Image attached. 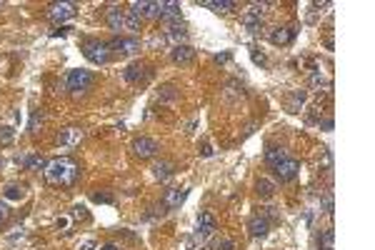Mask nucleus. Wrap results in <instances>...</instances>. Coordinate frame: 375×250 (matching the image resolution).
Listing matches in <instances>:
<instances>
[{
	"label": "nucleus",
	"instance_id": "1",
	"mask_svg": "<svg viewBox=\"0 0 375 250\" xmlns=\"http://www.w3.org/2000/svg\"><path fill=\"white\" fill-rule=\"evenodd\" d=\"M45 175L50 183H58V185H73L80 175V168L75 160L70 158H58V160H50L48 168H45Z\"/></svg>",
	"mask_w": 375,
	"mask_h": 250
},
{
	"label": "nucleus",
	"instance_id": "2",
	"mask_svg": "<svg viewBox=\"0 0 375 250\" xmlns=\"http://www.w3.org/2000/svg\"><path fill=\"white\" fill-rule=\"evenodd\" d=\"M83 55L95 65H105L110 60L108 43H103V40H83Z\"/></svg>",
	"mask_w": 375,
	"mask_h": 250
},
{
	"label": "nucleus",
	"instance_id": "3",
	"mask_svg": "<svg viewBox=\"0 0 375 250\" xmlns=\"http://www.w3.org/2000/svg\"><path fill=\"white\" fill-rule=\"evenodd\" d=\"M268 8H270V3H253L250 10L243 13V25H245V30L258 33L260 25H263V15L268 13Z\"/></svg>",
	"mask_w": 375,
	"mask_h": 250
},
{
	"label": "nucleus",
	"instance_id": "4",
	"mask_svg": "<svg viewBox=\"0 0 375 250\" xmlns=\"http://www.w3.org/2000/svg\"><path fill=\"white\" fill-rule=\"evenodd\" d=\"M90 85H93V75H90V70H83V68L70 70L68 78H65V88H68L70 93H83V90H88Z\"/></svg>",
	"mask_w": 375,
	"mask_h": 250
},
{
	"label": "nucleus",
	"instance_id": "5",
	"mask_svg": "<svg viewBox=\"0 0 375 250\" xmlns=\"http://www.w3.org/2000/svg\"><path fill=\"white\" fill-rule=\"evenodd\" d=\"M273 173H275V178H278L280 183L295 180L298 173H300V163H298L295 158H285V160H280L278 165H273Z\"/></svg>",
	"mask_w": 375,
	"mask_h": 250
},
{
	"label": "nucleus",
	"instance_id": "6",
	"mask_svg": "<svg viewBox=\"0 0 375 250\" xmlns=\"http://www.w3.org/2000/svg\"><path fill=\"white\" fill-rule=\"evenodd\" d=\"M108 50H115L120 55H135L140 50V40L138 38H125V35H118L108 43Z\"/></svg>",
	"mask_w": 375,
	"mask_h": 250
},
{
	"label": "nucleus",
	"instance_id": "7",
	"mask_svg": "<svg viewBox=\"0 0 375 250\" xmlns=\"http://www.w3.org/2000/svg\"><path fill=\"white\" fill-rule=\"evenodd\" d=\"M73 15H75V3H53V5L48 8V18H50L55 25L70 20Z\"/></svg>",
	"mask_w": 375,
	"mask_h": 250
},
{
	"label": "nucleus",
	"instance_id": "8",
	"mask_svg": "<svg viewBox=\"0 0 375 250\" xmlns=\"http://www.w3.org/2000/svg\"><path fill=\"white\" fill-rule=\"evenodd\" d=\"M185 198H188V188H168L160 205H163L165 213H168V210H178V208L185 203Z\"/></svg>",
	"mask_w": 375,
	"mask_h": 250
},
{
	"label": "nucleus",
	"instance_id": "9",
	"mask_svg": "<svg viewBox=\"0 0 375 250\" xmlns=\"http://www.w3.org/2000/svg\"><path fill=\"white\" fill-rule=\"evenodd\" d=\"M215 230H218V220H215V215H213V213H200V215H198L195 238H198V240H205V238L215 235Z\"/></svg>",
	"mask_w": 375,
	"mask_h": 250
},
{
	"label": "nucleus",
	"instance_id": "10",
	"mask_svg": "<svg viewBox=\"0 0 375 250\" xmlns=\"http://www.w3.org/2000/svg\"><path fill=\"white\" fill-rule=\"evenodd\" d=\"M123 78H125L128 83H133V85H140V83H145V80L150 78V70H148V65H143V63H130V65L123 70Z\"/></svg>",
	"mask_w": 375,
	"mask_h": 250
},
{
	"label": "nucleus",
	"instance_id": "11",
	"mask_svg": "<svg viewBox=\"0 0 375 250\" xmlns=\"http://www.w3.org/2000/svg\"><path fill=\"white\" fill-rule=\"evenodd\" d=\"M170 60L175 63V65H190L193 60H195V48H190V45H173V50H170Z\"/></svg>",
	"mask_w": 375,
	"mask_h": 250
},
{
	"label": "nucleus",
	"instance_id": "12",
	"mask_svg": "<svg viewBox=\"0 0 375 250\" xmlns=\"http://www.w3.org/2000/svg\"><path fill=\"white\" fill-rule=\"evenodd\" d=\"M133 153L138 155V158H153L155 153H158V143L153 140V138H135L133 140Z\"/></svg>",
	"mask_w": 375,
	"mask_h": 250
},
{
	"label": "nucleus",
	"instance_id": "13",
	"mask_svg": "<svg viewBox=\"0 0 375 250\" xmlns=\"http://www.w3.org/2000/svg\"><path fill=\"white\" fill-rule=\"evenodd\" d=\"M185 38H188V28H185L180 20L165 23V40H170V43H175V45H183Z\"/></svg>",
	"mask_w": 375,
	"mask_h": 250
},
{
	"label": "nucleus",
	"instance_id": "14",
	"mask_svg": "<svg viewBox=\"0 0 375 250\" xmlns=\"http://www.w3.org/2000/svg\"><path fill=\"white\" fill-rule=\"evenodd\" d=\"M130 13L138 15L140 20H143V18H158V15H160V3H145V0H143V3H133V5H130Z\"/></svg>",
	"mask_w": 375,
	"mask_h": 250
},
{
	"label": "nucleus",
	"instance_id": "15",
	"mask_svg": "<svg viewBox=\"0 0 375 250\" xmlns=\"http://www.w3.org/2000/svg\"><path fill=\"white\" fill-rule=\"evenodd\" d=\"M108 25H110V30H113V33L125 30V10H120L118 5L108 8Z\"/></svg>",
	"mask_w": 375,
	"mask_h": 250
},
{
	"label": "nucleus",
	"instance_id": "16",
	"mask_svg": "<svg viewBox=\"0 0 375 250\" xmlns=\"http://www.w3.org/2000/svg\"><path fill=\"white\" fill-rule=\"evenodd\" d=\"M248 230H250V235H253V238H263V235H268L270 223H268V218H265V215H253V218H250V223H248Z\"/></svg>",
	"mask_w": 375,
	"mask_h": 250
},
{
	"label": "nucleus",
	"instance_id": "17",
	"mask_svg": "<svg viewBox=\"0 0 375 250\" xmlns=\"http://www.w3.org/2000/svg\"><path fill=\"white\" fill-rule=\"evenodd\" d=\"M293 30L290 28H270L268 30V40L273 43V45H288L290 40H293Z\"/></svg>",
	"mask_w": 375,
	"mask_h": 250
},
{
	"label": "nucleus",
	"instance_id": "18",
	"mask_svg": "<svg viewBox=\"0 0 375 250\" xmlns=\"http://www.w3.org/2000/svg\"><path fill=\"white\" fill-rule=\"evenodd\" d=\"M83 140V130L80 128H65L58 135V145H78Z\"/></svg>",
	"mask_w": 375,
	"mask_h": 250
},
{
	"label": "nucleus",
	"instance_id": "19",
	"mask_svg": "<svg viewBox=\"0 0 375 250\" xmlns=\"http://www.w3.org/2000/svg\"><path fill=\"white\" fill-rule=\"evenodd\" d=\"M200 5L208 8V10H213V13H230L235 8L233 0H200Z\"/></svg>",
	"mask_w": 375,
	"mask_h": 250
},
{
	"label": "nucleus",
	"instance_id": "20",
	"mask_svg": "<svg viewBox=\"0 0 375 250\" xmlns=\"http://www.w3.org/2000/svg\"><path fill=\"white\" fill-rule=\"evenodd\" d=\"M160 18L165 23L180 20V3H160Z\"/></svg>",
	"mask_w": 375,
	"mask_h": 250
},
{
	"label": "nucleus",
	"instance_id": "21",
	"mask_svg": "<svg viewBox=\"0 0 375 250\" xmlns=\"http://www.w3.org/2000/svg\"><path fill=\"white\" fill-rule=\"evenodd\" d=\"M305 98H308V93H305V90H293V93H290V98L285 100L288 113H300V108L305 105Z\"/></svg>",
	"mask_w": 375,
	"mask_h": 250
},
{
	"label": "nucleus",
	"instance_id": "22",
	"mask_svg": "<svg viewBox=\"0 0 375 250\" xmlns=\"http://www.w3.org/2000/svg\"><path fill=\"white\" fill-rule=\"evenodd\" d=\"M18 163H23L25 170H45L48 168V160L40 155H23V158L18 155Z\"/></svg>",
	"mask_w": 375,
	"mask_h": 250
},
{
	"label": "nucleus",
	"instance_id": "23",
	"mask_svg": "<svg viewBox=\"0 0 375 250\" xmlns=\"http://www.w3.org/2000/svg\"><path fill=\"white\" fill-rule=\"evenodd\" d=\"M255 193H258V198L268 200V198H273V195H275V183H273V180H268V178H260V180L255 183Z\"/></svg>",
	"mask_w": 375,
	"mask_h": 250
},
{
	"label": "nucleus",
	"instance_id": "24",
	"mask_svg": "<svg viewBox=\"0 0 375 250\" xmlns=\"http://www.w3.org/2000/svg\"><path fill=\"white\" fill-rule=\"evenodd\" d=\"M288 155H285V150L283 148H275V145H270L268 150H265V163L273 168V165H278L280 160H285Z\"/></svg>",
	"mask_w": 375,
	"mask_h": 250
},
{
	"label": "nucleus",
	"instance_id": "25",
	"mask_svg": "<svg viewBox=\"0 0 375 250\" xmlns=\"http://www.w3.org/2000/svg\"><path fill=\"white\" fill-rule=\"evenodd\" d=\"M175 170H173V163H168V160H160V163H155L153 165V175L158 178V180H165V178H170Z\"/></svg>",
	"mask_w": 375,
	"mask_h": 250
},
{
	"label": "nucleus",
	"instance_id": "26",
	"mask_svg": "<svg viewBox=\"0 0 375 250\" xmlns=\"http://www.w3.org/2000/svg\"><path fill=\"white\" fill-rule=\"evenodd\" d=\"M43 120H45V118H43V113H40V110H35V113L30 115V125H28V133H33V135H35V133H38V130L43 128Z\"/></svg>",
	"mask_w": 375,
	"mask_h": 250
},
{
	"label": "nucleus",
	"instance_id": "27",
	"mask_svg": "<svg viewBox=\"0 0 375 250\" xmlns=\"http://www.w3.org/2000/svg\"><path fill=\"white\" fill-rule=\"evenodd\" d=\"M125 30H140V18L138 15H133L130 10H125Z\"/></svg>",
	"mask_w": 375,
	"mask_h": 250
},
{
	"label": "nucleus",
	"instance_id": "28",
	"mask_svg": "<svg viewBox=\"0 0 375 250\" xmlns=\"http://www.w3.org/2000/svg\"><path fill=\"white\" fill-rule=\"evenodd\" d=\"M333 243H335V233L333 230H325L320 235V250H333Z\"/></svg>",
	"mask_w": 375,
	"mask_h": 250
},
{
	"label": "nucleus",
	"instance_id": "29",
	"mask_svg": "<svg viewBox=\"0 0 375 250\" xmlns=\"http://www.w3.org/2000/svg\"><path fill=\"white\" fill-rule=\"evenodd\" d=\"M23 195H25V193H23V188H18V185H10V188L5 190V198H8V200H23Z\"/></svg>",
	"mask_w": 375,
	"mask_h": 250
},
{
	"label": "nucleus",
	"instance_id": "30",
	"mask_svg": "<svg viewBox=\"0 0 375 250\" xmlns=\"http://www.w3.org/2000/svg\"><path fill=\"white\" fill-rule=\"evenodd\" d=\"M213 248H215V250H235V243H233L230 238H220V240L213 243Z\"/></svg>",
	"mask_w": 375,
	"mask_h": 250
},
{
	"label": "nucleus",
	"instance_id": "31",
	"mask_svg": "<svg viewBox=\"0 0 375 250\" xmlns=\"http://www.w3.org/2000/svg\"><path fill=\"white\" fill-rule=\"evenodd\" d=\"M310 85H313V88H320V85L330 88V83H328V80H325V78H323L320 73H313V75H310Z\"/></svg>",
	"mask_w": 375,
	"mask_h": 250
},
{
	"label": "nucleus",
	"instance_id": "32",
	"mask_svg": "<svg viewBox=\"0 0 375 250\" xmlns=\"http://www.w3.org/2000/svg\"><path fill=\"white\" fill-rule=\"evenodd\" d=\"M13 140V128H0V143L8 145Z\"/></svg>",
	"mask_w": 375,
	"mask_h": 250
},
{
	"label": "nucleus",
	"instance_id": "33",
	"mask_svg": "<svg viewBox=\"0 0 375 250\" xmlns=\"http://www.w3.org/2000/svg\"><path fill=\"white\" fill-rule=\"evenodd\" d=\"M93 200H95V203H113L115 198H113L110 193H95V195H93Z\"/></svg>",
	"mask_w": 375,
	"mask_h": 250
},
{
	"label": "nucleus",
	"instance_id": "34",
	"mask_svg": "<svg viewBox=\"0 0 375 250\" xmlns=\"http://www.w3.org/2000/svg\"><path fill=\"white\" fill-rule=\"evenodd\" d=\"M253 60H255L258 65H265V55H263V53H258V48H253Z\"/></svg>",
	"mask_w": 375,
	"mask_h": 250
},
{
	"label": "nucleus",
	"instance_id": "35",
	"mask_svg": "<svg viewBox=\"0 0 375 250\" xmlns=\"http://www.w3.org/2000/svg\"><path fill=\"white\" fill-rule=\"evenodd\" d=\"M198 153H200L203 158H210V155H213V148H210V143H203V148H200Z\"/></svg>",
	"mask_w": 375,
	"mask_h": 250
},
{
	"label": "nucleus",
	"instance_id": "36",
	"mask_svg": "<svg viewBox=\"0 0 375 250\" xmlns=\"http://www.w3.org/2000/svg\"><path fill=\"white\" fill-rule=\"evenodd\" d=\"M73 215H75V218H88V213H85L83 205H75V208H73Z\"/></svg>",
	"mask_w": 375,
	"mask_h": 250
},
{
	"label": "nucleus",
	"instance_id": "37",
	"mask_svg": "<svg viewBox=\"0 0 375 250\" xmlns=\"http://www.w3.org/2000/svg\"><path fill=\"white\" fill-rule=\"evenodd\" d=\"M5 218H8V208H5L3 203H0V225L5 223Z\"/></svg>",
	"mask_w": 375,
	"mask_h": 250
},
{
	"label": "nucleus",
	"instance_id": "38",
	"mask_svg": "<svg viewBox=\"0 0 375 250\" xmlns=\"http://www.w3.org/2000/svg\"><path fill=\"white\" fill-rule=\"evenodd\" d=\"M80 250H98V245H95L93 240H88V243H85V245H83Z\"/></svg>",
	"mask_w": 375,
	"mask_h": 250
},
{
	"label": "nucleus",
	"instance_id": "39",
	"mask_svg": "<svg viewBox=\"0 0 375 250\" xmlns=\"http://www.w3.org/2000/svg\"><path fill=\"white\" fill-rule=\"evenodd\" d=\"M215 60H218V63H228V60H230V55H228V53H223V55H218Z\"/></svg>",
	"mask_w": 375,
	"mask_h": 250
},
{
	"label": "nucleus",
	"instance_id": "40",
	"mask_svg": "<svg viewBox=\"0 0 375 250\" xmlns=\"http://www.w3.org/2000/svg\"><path fill=\"white\" fill-rule=\"evenodd\" d=\"M100 250H120V248H118V245H115V243H108V245H103V248H100Z\"/></svg>",
	"mask_w": 375,
	"mask_h": 250
},
{
	"label": "nucleus",
	"instance_id": "41",
	"mask_svg": "<svg viewBox=\"0 0 375 250\" xmlns=\"http://www.w3.org/2000/svg\"><path fill=\"white\" fill-rule=\"evenodd\" d=\"M68 30H70V28H58V30H55V33H53V35H55V38H58V35H65V33H68Z\"/></svg>",
	"mask_w": 375,
	"mask_h": 250
},
{
	"label": "nucleus",
	"instance_id": "42",
	"mask_svg": "<svg viewBox=\"0 0 375 250\" xmlns=\"http://www.w3.org/2000/svg\"><path fill=\"white\" fill-rule=\"evenodd\" d=\"M323 128H325V130H333V120H330V118H328V120H323Z\"/></svg>",
	"mask_w": 375,
	"mask_h": 250
},
{
	"label": "nucleus",
	"instance_id": "43",
	"mask_svg": "<svg viewBox=\"0 0 375 250\" xmlns=\"http://www.w3.org/2000/svg\"><path fill=\"white\" fill-rule=\"evenodd\" d=\"M0 165H3V158H0Z\"/></svg>",
	"mask_w": 375,
	"mask_h": 250
}]
</instances>
